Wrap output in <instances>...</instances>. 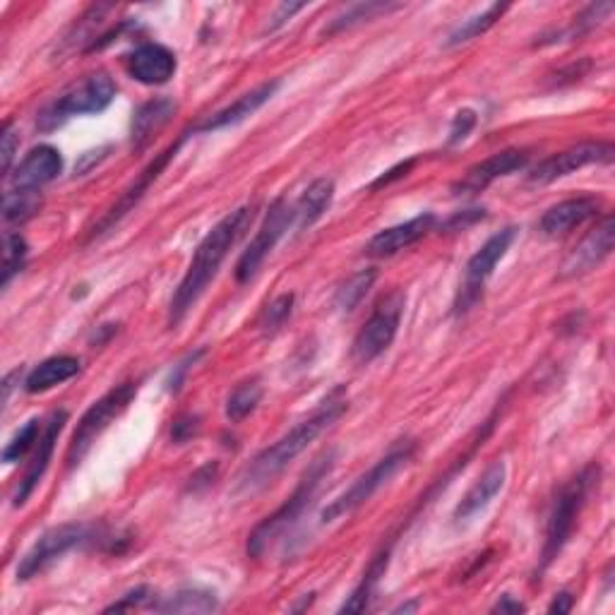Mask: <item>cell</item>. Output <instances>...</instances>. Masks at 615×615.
Listing matches in <instances>:
<instances>
[{"instance_id": "obj_36", "label": "cell", "mask_w": 615, "mask_h": 615, "mask_svg": "<svg viewBox=\"0 0 615 615\" xmlns=\"http://www.w3.org/2000/svg\"><path fill=\"white\" fill-rule=\"evenodd\" d=\"M611 12H613V3L590 6L584 12H580V15L575 18V22H572V27H570V30H567L563 37H567V39H577V37L590 34L592 30H596V27L611 15Z\"/></svg>"}, {"instance_id": "obj_8", "label": "cell", "mask_w": 615, "mask_h": 615, "mask_svg": "<svg viewBox=\"0 0 615 615\" xmlns=\"http://www.w3.org/2000/svg\"><path fill=\"white\" fill-rule=\"evenodd\" d=\"M402 313H404V293L402 291H393L389 296H385L377 308L373 311V315L366 320L356 334L354 346H352V358L358 366H368L371 361H375L381 354H385L389 346H393L397 332H399V323H402Z\"/></svg>"}, {"instance_id": "obj_44", "label": "cell", "mask_w": 615, "mask_h": 615, "mask_svg": "<svg viewBox=\"0 0 615 615\" xmlns=\"http://www.w3.org/2000/svg\"><path fill=\"white\" fill-rule=\"evenodd\" d=\"M572 604H575V598H572V594L570 592H561V594H555L549 611L551 613H570Z\"/></svg>"}, {"instance_id": "obj_24", "label": "cell", "mask_w": 615, "mask_h": 615, "mask_svg": "<svg viewBox=\"0 0 615 615\" xmlns=\"http://www.w3.org/2000/svg\"><path fill=\"white\" fill-rule=\"evenodd\" d=\"M77 373H80V361L75 356H53L46 358L44 363H39V366L27 375L24 389L32 395L49 393V389H53L55 385L73 381Z\"/></svg>"}, {"instance_id": "obj_32", "label": "cell", "mask_w": 615, "mask_h": 615, "mask_svg": "<svg viewBox=\"0 0 615 615\" xmlns=\"http://www.w3.org/2000/svg\"><path fill=\"white\" fill-rule=\"evenodd\" d=\"M41 207V195L37 190H10L3 198V219L12 221H27L34 217Z\"/></svg>"}, {"instance_id": "obj_29", "label": "cell", "mask_w": 615, "mask_h": 615, "mask_svg": "<svg viewBox=\"0 0 615 615\" xmlns=\"http://www.w3.org/2000/svg\"><path fill=\"white\" fill-rule=\"evenodd\" d=\"M505 10H508V6L496 3L488 10L479 12V15H473L467 22H461L457 30L450 37H447L445 46H459V44H467V41H471V39H479L481 34L491 30V27L502 18V12H505Z\"/></svg>"}, {"instance_id": "obj_16", "label": "cell", "mask_w": 615, "mask_h": 615, "mask_svg": "<svg viewBox=\"0 0 615 615\" xmlns=\"http://www.w3.org/2000/svg\"><path fill=\"white\" fill-rule=\"evenodd\" d=\"M527 164H529V154L524 149L498 152V154H493V157L483 159L481 164L471 166L467 176L455 186V192L457 195H461V192H465V195L481 192L483 188L491 186L493 180H498L502 176H510L514 171H522Z\"/></svg>"}, {"instance_id": "obj_42", "label": "cell", "mask_w": 615, "mask_h": 615, "mask_svg": "<svg viewBox=\"0 0 615 615\" xmlns=\"http://www.w3.org/2000/svg\"><path fill=\"white\" fill-rule=\"evenodd\" d=\"M411 166H414V161H407V164H399V166H395V169H393V171H387L385 176H381V178H377V180H375V184H373V188H383V186H389V184H393V180H395V178L407 176V171L411 169Z\"/></svg>"}, {"instance_id": "obj_22", "label": "cell", "mask_w": 615, "mask_h": 615, "mask_svg": "<svg viewBox=\"0 0 615 615\" xmlns=\"http://www.w3.org/2000/svg\"><path fill=\"white\" fill-rule=\"evenodd\" d=\"M277 90H279V80L264 82V85L256 87L253 92H248V94L239 96V100H236L231 106L217 111L215 116H209V118H207L205 123H200L195 131H198V133H212V131H223V128H229V125L241 123V121H246L248 116H253L260 106L268 104V102L272 100V96H274Z\"/></svg>"}, {"instance_id": "obj_23", "label": "cell", "mask_w": 615, "mask_h": 615, "mask_svg": "<svg viewBox=\"0 0 615 615\" xmlns=\"http://www.w3.org/2000/svg\"><path fill=\"white\" fill-rule=\"evenodd\" d=\"M176 114V102L169 100V96H157L147 104L139 106L133 116V125H131V139L133 147L139 152L145 149L154 135H157L166 123L171 121V116Z\"/></svg>"}, {"instance_id": "obj_5", "label": "cell", "mask_w": 615, "mask_h": 615, "mask_svg": "<svg viewBox=\"0 0 615 615\" xmlns=\"http://www.w3.org/2000/svg\"><path fill=\"white\" fill-rule=\"evenodd\" d=\"M114 100H116V82L106 73H92L41 111L37 125L39 131L51 133L75 116L102 114V111Z\"/></svg>"}, {"instance_id": "obj_7", "label": "cell", "mask_w": 615, "mask_h": 615, "mask_svg": "<svg viewBox=\"0 0 615 615\" xmlns=\"http://www.w3.org/2000/svg\"><path fill=\"white\" fill-rule=\"evenodd\" d=\"M137 395V385L135 383H123L114 389H108V393L96 399L92 407L85 411V416L80 418V424L73 432V440L67 445V467L73 469L77 467L82 459L87 457V452L92 450V445L100 440L102 432L116 421V418L131 407L133 399Z\"/></svg>"}, {"instance_id": "obj_14", "label": "cell", "mask_w": 615, "mask_h": 615, "mask_svg": "<svg viewBox=\"0 0 615 615\" xmlns=\"http://www.w3.org/2000/svg\"><path fill=\"white\" fill-rule=\"evenodd\" d=\"M613 246H615V221L608 215L604 217V221L596 223V229H592L590 236H584V241L575 250H572L570 258L563 264L561 277L575 279V277L590 274L613 253Z\"/></svg>"}, {"instance_id": "obj_25", "label": "cell", "mask_w": 615, "mask_h": 615, "mask_svg": "<svg viewBox=\"0 0 615 615\" xmlns=\"http://www.w3.org/2000/svg\"><path fill=\"white\" fill-rule=\"evenodd\" d=\"M334 198V184L332 178H317L311 186L303 190L299 202L293 205V212H296V229L305 231L311 229L315 221L323 219V215L330 209Z\"/></svg>"}, {"instance_id": "obj_26", "label": "cell", "mask_w": 615, "mask_h": 615, "mask_svg": "<svg viewBox=\"0 0 615 615\" xmlns=\"http://www.w3.org/2000/svg\"><path fill=\"white\" fill-rule=\"evenodd\" d=\"M387 563H389V551H383L381 555H375V557H373V563L368 565L366 575H363L361 584L356 586L354 594L348 596V598L344 601V606L340 608L342 613H363V611H368L371 598H373V592H375L377 582H381V577L385 575Z\"/></svg>"}, {"instance_id": "obj_31", "label": "cell", "mask_w": 615, "mask_h": 615, "mask_svg": "<svg viewBox=\"0 0 615 615\" xmlns=\"http://www.w3.org/2000/svg\"><path fill=\"white\" fill-rule=\"evenodd\" d=\"M260 399H262L260 381L241 383L227 399V418L231 424H241L243 418H248L250 414L258 409Z\"/></svg>"}, {"instance_id": "obj_39", "label": "cell", "mask_w": 615, "mask_h": 615, "mask_svg": "<svg viewBox=\"0 0 615 615\" xmlns=\"http://www.w3.org/2000/svg\"><path fill=\"white\" fill-rule=\"evenodd\" d=\"M149 598H152V592L147 590V586H137V590L128 592L121 601H116L114 606H108L106 613H111V611H131V608H139V606H145Z\"/></svg>"}, {"instance_id": "obj_41", "label": "cell", "mask_w": 615, "mask_h": 615, "mask_svg": "<svg viewBox=\"0 0 615 615\" xmlns=\"http://www.w3.org/2000/svg\"><path fill=\"white\" fill-rule=\"evenodd\" d=\"M305 6L303 3H282L277 8V12L272 15V22H270V32H274V30H279V27L282 24H286L293 15H296V12H301Z\"/></svg>"}, {"instance_id": "obj_34", "label": "cell", "mask_w": 615, "mask_h": 615, "mask_svg": "<svg viewBox=\"0 0 615 615\" xmlns=\"http://www.w3.org/2000/svg\"><path fill=\"white\" fill-rule=\"evenodd\" d=\"M27 260V241L20 233L6 236V250H3V289L12 282V277L20 274Z\"/></svg>"}, {"instance_id": "obj_37", "label": "cell", "mask_w": 615, "mask_h": 615, "mask_svg": "<svg viewBox=\"0 0 615 615\" xmlns=\"http://www.w3.org/2000/svg\"><path fill=\"white\" fill-rule=\"evenodd\" d=\"M200 428H202L200 416H195V414L180 416V418H176V424H174V428H171V440H174L176 445H186V442H190L192 438H198Z\"/></svg>"}, {"instance_id": "obj_21", "label": "cell", "mask_w": 615, "mask_h": 615, "mask_svg": "<svg viewBox=\"0 0 615 615\" xmlns=\"http://www.w3.org/2000/svg\"><path fill=\"white\" fill-rule=\"evenodd\" d=\"M601 202L592 195H582V198H572L565 202L553 205L546 215L541 217V231L555 239V236L570 233L572 229L582 227L584 221H590L592 217L598 215Z\"/></svg>"}, {"instance_id": "obj_19", "label": "cell", "mask_w": 615, "mask_h": 615, "mask_svg": "<svg viewBox=\"0 0 615 615\" xmlns=\"http://www.w3.org/2000/svg\"><path fill=\"white\" fill-rule=\"evenodd\" d=\"M176 67V55L161 44H143L128 55V73L143 85H166Z\"/></svg>"}, {"instance_id": "obj_33", "label": "cell", "mask_w": 615, "mask_h": 615, "mask_svg": "<svg viewBox=\"0 0 615 615\" xmlns=\"http://www.w3.org/2000/svg\"><path fill=\"white\" fill-rule=\"evenodd\" d=\"M41 438V424H39V418H32V421H27L15 436H12V440L6 445V450H3V461L6 465H15V461L24 459V455L32 450V447L39 442Z\"/></svg>"}, {"instance_id": "obj_43", "label": "cell", "mask_w": 615, "mask_h": 615, "mask_svg": "<svg viewBox=\"0 0 615 615\" xmlns=\"http://www.w3.org/2000/svg\"><path fill=\"white\" fill-rule=\"evenodd\" d=\"M522 611H524V604H522V601L512 598L510 594L500 596V598H498V604L493 606V613H522Z\"/></svg>"}, {"instance_id": "obj_18", "label": "cell", "mask_w": 615, "mask_h": 615, "mask_svg": "<svg viewBox=\"0 0 615 615\" xmlns=\"http://www.w3.org/2000/svg\"><path fill=\"white\" fill-rule=\"evenodd\" d=\"M63 171L61 152L49 145L34 147L27 157L15 166L12 174V186L20 190H39L41 186L51 184Z\"/></svg>"}, {"instance_id": "obj_15", "label": "cell", "mask_w": 615, "mask_h": 615, "mask_svg": "<svg viewBox=\"0 0 615 615\" xmlns=\"http://www.w3.org/2000/svg\"><path fill=\"white\" fill-rule=\"evenodd\" d=\"M65 424H67V411L51 414L49 424H46L44 432H41V438L37 442V450H34L30 467H27V473L22 477L18 491H15V500H12V502H15V508H22L24 502L30 500V496L37 491V486L41 483V479H44V473L51 465L53 450H55V442H59Z\"/></svg>"}, {"instance_id": "obj_17", "label": "cell", "mask_w": 615, "mask_h": 615, "mask_svg": "<svg viewBox=\"0 0 615 615\" xmlns=\"http://www.w3.org/2000/svg\"><path fill=\"white\" fill-rule=\"evenodd\" d=\"M432 227H436V217L432 215L414 217L409 221L397 223V227H389L381 233H375L366 248V253L373 258H393L402 253V250H407L414 243L421 241L424 236L432 231Z\"/></svg>"}, {"instance_id": "obj_38", "label": "cell", "mask_w": 615, "mask_h": 615, "mask_svg": "<svg viewBox=\"0 0 615 615\" xmlns=\"http://www.w3.org/2000/svg\"><path fill=\"white\" fill-rule=\"evenodd\" d=\"M473 125H477V114H473L471 108L459 111V114L452 121V128H450V145L461 143V139H465L473 131Z\"/></svg>"}, {"instance_id": "obj_20", "label": "cell", "mask_w": 615, "mask_h": 615, "mask_svg": "<svg viewBox=\"0 0 615 615\" xmlns=\"http://www.w3.org/2000/svg\"><path fill=\"white\" fill-rule=\"evenodd\" d=\"M505 479H508L505 461L496 459L493 465L481 473L479 481L469 488L467 496L461 498V502H459L457 510H455V520L457 522H469L479 512H483L496 500V496L502 491V486H505Z\"/></svg>"}, {"instance_id": "obj_28", "label": "cell", "mask_w": 615, "mask_h": 615, "mask_svg": "<svg viewBox=\"0 0 615 615\" xmlns=\"http://www.w3.org/2000/svg\"><path fill=\"white\" fill-rule=\"evenodd\" d=\"M375 270H361L354 277H348L346 282L334 293V308L340 313H354L361 301L368 296V291L375 284Z\"/></svg>"}, {"instance_id": "obj_27", "label": "cell", "mask_w": 615, "mask_h": 615, "mask_svg": "<svg viewBox=\"0 0 615 615\" xmlns=\"http://www.w3.org/2000/svg\"><path fill=\"white\" fill-rule=\"evenodd\" d=\"M154 608L161 613H209L219 608V601L212 592L202 590H180L174 596H164Z\"/></svg>"}, {"instance_id": "obj_2", "label": "cell", "mask_w": 615, "mask_h": 615, "mask_svg": "<svg viewBox=\"0 0 615 615\" xmlns=\"http://www.w3.org/2000/svg\"><path fill=\"white\" fill-rule=\"evenodd\" d=\"M346 409L348 404L344 397V389L337 387L311 416L305 418V421L293 426L286 436L279 438L274 445L268 447V450H262L253 461H250L239 479L241 491L253 493L258 488L268 486L272 479H277L293 459H296L301 452H305L308 447L323 436L330 426L337 424Z\"/></svg>"}, {"instance_id": "obj_6", "label": "cell", "mask_w": 615, "mask_h": 615, "mask_svg": "<svg viewBox=\"0 0 615 615\" xmlns=\"http://www.w3.org/2000/svg\"><path fill=\"white\" fill-rule=\"evenodd\" d=\"M416 452V445L411 440L407 442H402L397 445L395 450H389L381 461H377L375 467H371L366 473H363L361 479L354 481V486L348 488L346 493H342L337 500H332L330 505L325 508L323 512V522L330 524V522H337L342 520L344 514H352L356 512L361 505H366V502L381 491L383 486H387L389 481H393L399 469H404L411 461Z\"/></svg>"}, {"instance_id": "obj_3", "label": "cell", "mask_w": 615, "mask_h": 615, "mask_svg": "<svg viewBox=\"0 0 615 615\" xmlns=\"http://www.w3.org/2000/svg\"><path fill=\"white\" fill-rule=\"evenodd\" d=\"M334 457H337V455H334V450H327V452L320 455L317 459H313V465L308 467V471L303 473V479L296 486L293 496L284 502L282 508L272 512L270 517H264V520L253 529V534L248 536V555L250 557H262L264 551H268L279 536H284L286 531L296 527V522L301 520L303 512L311 508V502L317 493L320 483H323V479L332 471Z\"/></svg>"}, {"instance_id": "obj_40", "label": "cell", "mask_w": 615, "mask_h": 615, "mask_svg": "<svg viewBox=\"0 0 615 615\" xmlns=\"http://www.w3.org/2000/svg\"><path fill=\"white\" fill-rule=\"evenodd\" d=\"M20 147V135L12 128V123H6L3 128V147H0V154H3V174L10 171L12 159H15V149Z\"/></svg>"}, {"instance_id": "obj_30", "label": "cell", "mask_w": 615, "mask_h": 615, "mask_svg": "<svg viewBox=\"0 0 615 615\" xmlns=\"http://www.w3.org/2000/svg\"><path fill=\"white\" fill-rule=\"evenodd\" d=\"M399 6L395 3H356L352 8H346L342 15L334 18L330 22V27H325V37H334V34H340V32H346V30H352V27L361 24V22H368L373 20L375 15H385V12L389 10H397Z\"/></svg>"}, {"instance_id": "obj_11", "label": "cell", "mask_w": 615, "mask_h": 615, "mask_svg": "<svg viewBox=\"0 0 615 615\" xmlns=\"http://www.w3.org/2000/svg\"><path fill=\"white\" fill-rule=\"evenodd\" d=\"M293 221H296L293 205H289L284 198H279L270 207V212H268V217H264L260 231L256 233V239L250 241V246L243 250L239 264H236V282L248 284L250 279L258 274L262 262L268 260V256L277 248V243L284 239V233L289 231Z\"/></svg>"}, {"instance_id": "obj_13", "label": "cell", "mask_w": 615, "mask_h": 615, "mask_svg": "<svg viewBox=\"0 0 615 615\" xmlns=\"http://www.w3.org/2000/svg\"><path fill=\"white\" fill-rule=\"evenodd\" d=\"M184 139H186V135L180 137V139H176L174 145L166 147V149L159 154V157L154 159L143 174H139V178L135 180V184L121 195V200H118L114 207L108 209L106 217H104L100 223H96L94 231H92V239H100V236H104L108 229H114L116 223H118L125 215H128L131 209H133L139 200L145 198V192L149 190V186L154 184V180L159 178V174H161V171L166 169V166H169V161L176 157V152L180 149V145H184Z\"/></svg>"}, {"instance_id": "obj_35", "label": "cell", "mask_w": 615, "mask_h": 615, "mask_svg": "<svg viewBox=\"0 0 615 615\" xmlns=\"http://www.w3.org/2000/svg\"><path fill=\"white\" fill-rule=\"evenodd\" d=\"M293 313V293H282V296L274 299L260 317V327L264 334H274L277 330H282L286 320Z\"/></svg>"}, {"instance_id": "obj_10", "label": "cell", "mask_w": 615, "mask_h": 615, "mask_svg": "<svg viewBox=\"0 0 615 615\" xmlns=\"http://www.w3.org/2000/svg\"><path fill=\"white\" fill-rule=\"evenodd\" d=\"M514 239H517V227L502 229L496 236H491V239L479 248V253L469 260L465 284H461V289L457 293V301H455L457 315L469 313L471 308L481 301L486 282L493 277L498 262L508 256V250L514 243Z\"/></svg>"}, {"instance_id": "obj_9", "label": "cell", "mask_w": 615, "mask_h": 615, "mask_svg": "<svg viewBox=\"0 0 615 615\" xmlns=\"http://www.w3.org/2000/svg\"><path fill=\"white\" fill-rule=\"evenodd\" d=\"M96 534H100V531L92 524H61L49 529L46 534H41L34 546L24 553L18 565V580L27 582L41 575V572L53 565L67 551L82 546V543L96 541Z\"/></svg>"}, {"instance_id": "obj_12", "label": "cell", "mask_w": 615, "mask_h": 615, "mask_svg": "<svg viewBox=\"0 0 615 615\" xmlns=\"http://www.w3.org/2000/svg\"><path fill=\"white\" fill-rule=\"evenodd\" d=\"M613 145L611 143H582L570 147L565 152H557L553 157L543 159L534 171L529 174L531 184H539V186H549L555 184L557 178H565L570 174H575L584 166H592V164H611L613 161Z\"/></svg>"}, {"instance_id": "obj_1", "label": "cell", "mask_w": 615, "mask_h": 615, "mask_svg": "<svg viewBox=\"0 0 615 615\" xmlns=\"http://www.w3.org/2000/svg\"><path fill=\"white\" fill-rule=\"evenodd\" d=\"M253 212L256 209L248 205L233 209V212L223 217L217 227L205 236L198 250H195L188 272L174 291V299L169 305V327H178L184 323L186 315L192 311V305L200 301L207 286L212 284V279L217 277L221 262L227 260L229 250L241 239L248 223L253 221Z\"/></svg>"}, {"instance_id": "obj_4", "label": "cell", "mask_w": 615, "mask_h": 615, "mask_svg": "<svg viewBox=\"0 0 615 615\" xmlns=\"http://www.w3.org/2000/svg\"><path fill=\"white\" fill-rule=\"evenodd\" d=\"M598 477H601L598 465H590L586 469H582L575 479H570L561 488V493L555 496L549 527H546V541H543V551H541L539 572L549 570L551 563H555V557L563 553L572 531H575L577 517L586 505V498H590L592 488L598 483Z\"/></svg>"}]
</instances>
